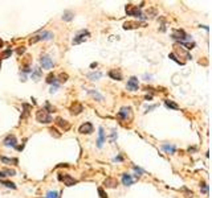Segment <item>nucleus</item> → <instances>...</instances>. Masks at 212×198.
<instances>
[{
  "label": "nucleus",
  "mask_w": 212,
  "mask_h": 198,
  "mask_svg": "<svg viewBox=\"0 0 212 198\" xmlns=\"http://www.w3.org/2000/svg\"><path fill=\"white\" fill-rule=\"evenodd\" d=\"M36 119L39 123H44V124H48V123L52 122V116L51 114H48L45 110H39V111L36 112Z\"/></svg>",
  "instance_id": "obj_1"
},
{
  "label": "nucleus",
  "mask_w": 212,
  "mask_h": 198,
  "mask_svg": "<svg viewBox=\"0 0 212 198\" xmlns=\"http://www.w3.org/2000/svg\"><path fill=\"white\" fill-rule=\"evenodd\" d=\"M56 124L59 126V127H61L64 131H68L69 128H70V124H69V122H66L65 119H63V118H57L56 119Z\"/></svg>",
  "instance_id": "obj_13"
},
{
  "label": "nucleus",
  "mask_w": 212,
  "mask_h": 198,
  "mask_svg": "<svg viewBox=\"0 0 212 198\" xmlns=\"http://www.w3.org/2000/svg\"><path fill=\"white\" fill-rule=\"evenodd\" d=\"M165 103H166L167 107H170V108H174V110H178V108H179V106L176 104V103H174L172 100H166Z\"/></svg>",
  "instance_id": "obj_29"
},
{
  "label": "nucleus",
  "mask_w": 212,
  "mask_h": 198,
  "mask_svg": "<svg viewBox=\"0 0 212 198\" xmlns=\"http://www.w3.org/2000/svg\"><path fill=\"white\" fill-rule=\"evenodd\" d=\"M84 111V107H82V104H80L77 102H74L72 106H70V112L73 114V115H78L80 112H82Z\"/></svg>",
  "instance_id": "obj_14"
},
{
  "label": "nucleus",
  "mask_w": 212,
  "mask_h": 198,
  "mask_svg": "<svg viewBox=\"0 0 212 198\" xmlns=\"http://www.w3.org/2000/svg\"><path fill=\"white\" fill-rule=\"evenodd\" d=\"M0 185H4L6 188H10V189H16V185L13 182H10V181H6V180H2L0 181Z\"/></svg>",
  "instance_id": "obj_27"
},
{
  "label": "nucleus",
  "mask_w": 212,
  "mask_h": 198,
  "mask_svg": "<svg viewBox=\"0 0 212 198\" xmlns=\"http://www.w3.org/2000/svg\"><path fill=\"white\" fill-rule=\"evenodd\" d=\"M98 194H100L101 198H108V194H106V193L104 192L102 188H98Z\"/></svg>",
  "instance_id": "obj_35"
},
{
  "label": "nucleus",
  "mask_w": 212,
  "mask_h": 198,
  "mask_svg": "<svg viewBox=\"0 0 212 198\" xmlns=\"http://www.w3.org/2000/svg\"><path fill=\"white\" fill-rule=\"evenodd\" d=\"M141 25L142 24L137 23V21H126V23L123 24V29H137V28H139Z\"/></svg>",
  "instance_id": "obj_17"
},
{
  "label": "nucleus",
  "mask_w": 212,
  "mask_h": 198,
  "mask_svg": "<svg viewBox=\"0 0 212 198\" xmlns=\"http://www.w3.org/2000/svg\"><path fill=\"white\" fill-rule=\"evenodd\" d=\"M0 160H2L4 164H11V165H17V164H19V160H17V158H10V157L2 156V157H0Z\"/></svg>",
  "instance_id": "obj_19"
},
{
  "label": "nucleus",
  "mask_w": 212,
  "mask_h": 198,
  "mask_svg": "<svg viewBox=\"0 0 212 198\" xmlns=\"http://www.w3.org/2000/svg\"><path fill=\"white\" fill-rule=\"evenodd\" d=\"M59 180L63 181L66 186H73L74 184H77V180H74L70 174H59Z\"/></svg>",
  "instance_id": "obj_6"
},
{
  "label": "nucleus",
  "mask_w": 212,
  "mask_h": 198,
  "mask_svg": "<svg viewBox=\"0 0 212 198\" xmlns=\"http://www.w3.org/2000/svg\"><path fill=\"white\" fill-rule=\"evenodd\" d=\"M88 94H90L93 98L97 99V100H100V102H101V100H104V95H101L97 90H88Z\"/></svg>",
  "instance_id": "obj_21"
},
{
  "label": "nucleus",
  "mask_w": 212,
  "mask_h": 198,
  "mask_svg": "<svg viewBox=\"0 0 212 198\" xmlns=\"http://www.w3.org/2000/svg\"><path fill=\"white\" fill-rule=\"evenodd\" d=\"M73 13L72 12H70V11H66V12H64V16H63V19L65 20V21H70V20H72L73 19Z\"/></svg>",
  "instance_id": "obj_28"
},
{
  "label": "nucleus",
  "mask_w": 212,
  "mask_h": 198,
  "mask_svg": "<svg viewBox=\"0 0 212 198\" xmlns=\"http://www.w3.org/2000/svg\"><path fill=\"white\" fill-rule=\"evenodd\" d=\"M11 54H12V50H11V49H7V50H4V52H3L2 57H3V58H8V57H10Z\"/></svg>",
  "instance_id": "obj_33"
},
{
  "label": "nucleus",
  "mask_w": 212,
  "mask_h": 198,
  "mask_svg": "<svg viewBox=\"0 0 212 198\" xmlns=\"http://www.w3.org/2000/svg\"><path fill=\"white\" fill-rule=\"evenodd\" d=\"M32 62V57H31L29 54H26L24 58H23V61H21V64H23V68L24 69H29V64Z\"/></svg>",
  "instance_id": "obj_22"
},
{
  "label": "nucleus",
  "mask_w": 212,
  "mask_h": 198,
  "mask_svg": "<svg viewBox=\"0 0 212 198\" xmlns=\"http://www.w3.org/2000/svg\"><path fill=\"white\" fill-rule=\"evenodd\" d=\"M16 143H17V140L15 138V135H8L6 138V140H4V145H6V147H15L16 148L17 147Z\"/></svg>",
  "instance_id": "obj_12"
},
{
  "label": "nucleus",
  "mask_w": 212,
  "mask_h": 198,
  "mask_svg": "<svg viewBox=\"0 0 212 198\" xmlns=\"http://www.w3.org/2000/svg\"><path fill=\"white\" fill-rule=\"evenodd\" d=\"M40 62H41L44 69H52L53 65H55L49 56H41V60H40Z\"/></svg>",
  "instance_id": "obj_9"
},
{
  "label": "nucleus",
  "mask_w": 212,
  "mask_h": 198,
  "mask_svg": "<svg viewBox=\"0 0 212 198\" xmlns=\"http://www.w3.org/2000/svg\"><path fill=\"white\" fill-rule=\"evenodd\" d=\"M55 79H56V78H55V74L51 73L49 76L47 77V82H48V83H53V82H55Z\"/></svg>",
  "instance_id": "obj_34"
},
{
  "label": "nucleus",
  "mask_w": 212,
  "mask_h": 198,
  "mask_svg": "<svg viewBox=\"0 0 212 198\" xmlns=\"http://www.w3.org/2000/svg\"><path fill=\"white\" fill-rule=\"evenodd\" d=\"M104 185L106 188H112V189H114V188H117L118 186V181L116 178H113V177H108L104 181Z\"/></svg>",
  "instance_id": "obj_15"
},
{
  "label": "nucleus",
  "mask_w": 212,
  "mask_h": 198,
  "mask_svg": "<svg viewBox=\"0 0 212 198\" xmlns=\"http://www.w3.org/2000/svg\"><path fill=\"white\" fill-rule=\"evenodd\" d=\"M138 86H139V83H138V78L137 77H131L129 79V82H127V89L130 91H137L138 90Z\"/></svg>",
  "instance_id": "obj_10"
},
{
  "label": "nucleus",
  "mask_w": 212,
  "mask_h": 198,
  "mask_svg": "<svg viewBox=\"0 0 212 198\" xmlns=\"http://www.w3.org/2000/svg\"><path fill=\"white\" fill-rule=\"evenodd\" d=\"M169 57H170V58H171L172 61H175V62H176V64H179V65H184V62H183V61H180V60H178V57H176V56L174 54V53H171V54H170Z\"/></svg>",
  "instance_id": "obj_30"
},
{
  "label": "nucleus",
  "mask_w": 212,
  "mask_h": 198,
  "mask_svg": "<svg viewBox=\"0 0 212 198\" xmlns=\"http://www.w3.org/2000/svg\"><path fill=\"white\" fill-rule=\"evenodd\" d=\"M8 176H16V172L10 168L0 169V177H8Z\"/></svg>",
  "instance_id": "obj_18"
},
{
  "label": "nucleus",
  "mask_w": 212,
  "mask_h": 198,
  "mask_svg": "<svg viewBox=\"0 0 212 198\" xmlns=\"http://www.w3.org/2000/svg\"><path fill=\"white\" fill-rule=\"evenodd\" d=\"M162 149L165 152H167V153H175V151H176V147L175 145H169V144H165L162 147Z\"/></svg>",
  "instance_id": "obj_24"
},
{
  "label": "nucleus",
  "mask_w": 212,
  "mask_h": 198,
  "mask_svg": "<svg viewBox=\"0 0 212 198\" xmlns=\"http://www.w3.org/2000/svg\"><path fill=\"white\" fill-rule=\"evenodd\" d=\"M109 77L112 79H116V81H121V79H122V74H121L119 70L113 69V70H110V72H109Z\"/></svg>",
  "instance_id": "obj_16"
},
{
  "label": "nucleus",
  "mask_w": 212,
  "mask_h": 198,
  "mask_svg": "<svg viewBox=\"0 0 212 198\" xmlns=\"http://www.w3.org/2000/svg\"><path fill=\"white\" fill-rule=\"evenodd\" d=\"M98 134H100V138H98V143H97V145L101 148V147H102V144H104V142H105V134H104V128H102V127L100 128Z\"/></svg>",
  "instance_id": "obj_25"
},
{
  "label": "nucleus",
  "mask_w": 212,
  "mask_h": 198,
  "mask_svg": "<svg viewBox=\"0 0 212 198\" xmlns=\"http://www.w3.org/2000/svg\"><path fill=\"white\" fill-rule=\"evenodd\" d=\"M53 38V34L51 32H41L36 34V36L31 37L29 38V44H36L39 41H41V40H52Z\"/></svg>",
  "instance_id": "obj_3"
},
{
  "label": "nucleus",
  "mask_w": 212,
  "mask_h": 198,
  "mask_svg": "<svg viewBox=\"0 0 212 198\" xmlns=\"http://www.w3.org/2000/svg\"><path fill=\"white\" fill-rule=\"evenodd\" d=\"M32 79H35V81H39V78L41 77V69L40 68H35L32 69Z\"/></svg>",
  "instance_id": "obj_23"
},
{
  "label": "nucleus",
  "mask_w": 212,
  "mask_h": 198,
  "mask_svg": "<svg viewBox=\"0 0 212 198\" xmlns=\"http://www.w3.org/2000/svg\"><path fill=\"white\" fill-rule=\"evenodd\" d=\"M118 116L122 119V120H131L132 118V112H131V107H122L121 111L118 112Z\"/></svg>",
  "instance_id": "obj_5"
},
{
  "label": "nucleus",
  "mask_w": 212,
  "mask_h": 198,
  "mask_svg": "<svg viewBox=\"0 0 212 198\" xmlns=\"http://www.w3.org/2000/svg\"><path fill=\"white\" fill-rule=\"evenodd\" d=\"M132 177L130 174H127V173H125V174H122V182H123V185H126V186H129V185H131L132 184Z\"/></svg>",
  "instance_id": "obj_20"
},
{
  "label": "nucleus",
  "mask_w": 212,
  "mask_h": 198,
  "mask_svg": "<svg viewBox=\"0 0 212 198\" xmlns=\"http://www.w3.org/2000/svg\"><path fill=\"white\" fill-rule=\"evenodd\" d=\"M59 78H60L61 82H65V81H68V74H63V73H61L59 76Z\"/></svg>",
  "instance_id": "obj_36"
},
{
  "label": "nucleus",
  "mask_w": 212,
  "mask_h": 198,
  "mask_svg": "<svg viewBox=\"0 0 212 198\" xmlns=\"http://www.w3.org/2000/svg\"><path fill=\"white\" fill-rule=\"evenodd\" d=\"M80 134H92L93 132V124L92 123H89V122H86V123H84V124L80 127Z\"/></svg>",
  "instance_id": "obj_11"
},
{
  "label": "nucleus",
  "mask_w": 212,
  "mask_h": 198,
  "mask_svg": "<svg viewBox=\"0 0 212 198\" xmlns=\"http://www.w3.org/2000/svg\"><path fill=\"white\" fill-rule=\"evenodd\" d=\"M24 52H25V48L24 46H20L19 49H17V54H23Z\"/></svg>",
  "instance_id": "obj_37"
},
{
  "label": "nucleus",
  "mask_w": 212,
  "mask_h": 198,
  "mask_svg": "<svg viewBox=\"0 0 212 198\" xmlns=\"http://www.w3.org/2000/svg\"><path fill=\"white\" fill-rule=\"evenodd\" d=\"M47 198H59V193L57 192H48V194H47Z\"/></svg>",
  "instance_id": "obj_31"
},
{
  "label": "nucleus",
  "mask_w": 212,
  "mask_h": 198,
  "mask_svg": "<svg viewBox=\"0 0 212 198\" xmlns=\"http://www.w3.org/2000/svg\"><path fill=\"white\" fill-rule=\"evenodd\" d=\"M89 36H90V33L88 32V30H81V32H80L77 36L73 38V44H74V45H77V44H81V42L85 41V40L89 37Z\"/></svg>",
  "instance_id": "obj_7"
},
{
  "label": "nucleus",
  "mask_w": 212,
  "mask_h": 198,
  "mask_svg": "<svg viewBox=\"0 0 212 198\" xmlns=\"http://www.w3.org/2000/svg\"><path fill=\"white\" fill-rule=\"evenodd\" d=\"M174 48H175V53H176V54H178V56L183 57V58H186V60H191V58H192V57H191V54H190V53H188L187 50H184L182 46H179L178 44H175V45H174ZM175 53H174V54H175Z\"/></svg>",
  "instance_id": "obj_8"
},
{
  "label": "nucleus",
  "mask_w": 212,
  "mask_h": 198,
  "mask_svg": "<svg viewBox=\"0 0 212 198\" xmlns=\"http://www.w3.org/2000/svg\"><path fill=\"white\" fill-rule=\"evenodd\" d=\"M126 13L129 16H134V17H139V19L145 20V17L142 16V13H141V10L137 6H132V4H127L126 6Z\"/></svg>",
  "instance_id": "obj_2"
},
{
  "label": "nucleus",
  "mask_w": 212,
  "mask_h": 198,
  "mask_svg": "<svg viewBox=\"0 0 212 198\" xmlns=\"http://www.w3.org/2000/svg\"><path fill=\"white\" fill-rule=\"evenodd\" d=\"M49 131H51V134H52L53 136H55V138H60V136H61L60 132H57V130H56V128H53V127H52V128H49Z\"/></svg>",
  "instance_id": "obj_32"
},
{
  "label": "nucleus",
  "mask_w": 212,
  "mask_h": 198,
  "mask_svg": "<svg viewBox=\"0 0 212 198\" xmlns=\"http://www.w3.org/2000/svg\"><path fill=\"white\" fill-rule=\"evenodd\" d=\"M102 77V73L101 72H96V73H89L88 74V78H90L92 81H97V79H100Z\"/></svg>",
  "instance_id": "obj_26"
},
{
  "label": "nucleus",
  "mask_w": 212,
  "mask_h": 198,
  "mask_svg": "<svg viewBox=\"0 0 212 198\" xmlns=\"http://www.w3.org/2000/svg\"><path fill=\"white\" fill-rule=\"evenodd\" d=\"M172 38L179 40V42H187V40H190V36L186 34L184 30L176 29V30H174V33H172Z\"/></svg>",
  "instance_id": "obj_4"
}]
</instances>
